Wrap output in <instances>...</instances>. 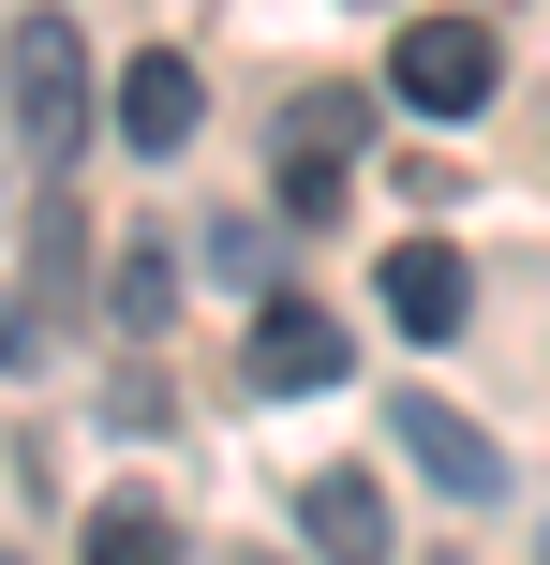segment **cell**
Here are the masks:
<instances>
[{"label": "cell", "instance_id": "cell-1", "mask_svg": "<svg viewBox=\"0 0 550 565\" xmlns=\"http://www.w3.org/2000/svg\"><path fill=\"white\" fill-rule=\"evenodd\" d=\"M0 89H15V149L60 179L89 149V45H75V15H15L0 30Z\"/></svg>", "mask_w": 550, "mask_h": 565}, {"label": "cell", "instance_id": "cell-6", "mask_svg": "<svg viewBox=\"0 0 550 565\" xmlns=\"http://www.w3.org/2000/svg\"><path fill=\"white\" fill-rule=\"evenodd\" d=\"M298 521H313V551H327V565H387V491L357 477V461L298 477Z\"/></svg>", "mask_w": 550, "mask_h": 565}, {"label": "cell", "instance_id": "cell-3", "mask_svg": "<svg viewBox=\"0 0 550 565\" xmlns=\"http://www.w3.org/2000/svg\"><path fill=\"white\" fill-rule=\"evenodd\" d=\"M387 431H402V461H417L432 491H462V507H492V491H506V447H492L476 417H446L432 387H402V402H387Z\"/></svg>", "mask_w": 550, "mask_h": 565}, {"label": "cell", "instance_id": "cell-5", "mask_svg": "<svg viewBox=\"0 0 550 565\" xmlns=\"http://www.w3.org/2000/svg\"><path fill=\"white\" fill-rule=\"evenodd\" d=\"M254 387H283V402L343 387V328H327L313 298H268V312H254Z\"/></svg>", "mask_w": 550, "mask_h": 565}, {"label": "cell", "instance_id": "cell-7", "mask_svg": "<svg viewBox=\"0 0 550 565\" xmlns=\"http://www.w3.org/2000/svg\"><path fill=\"white\" fill-rule=\"evenodd\" d=\"M119 149H194V60L179 45L119 60Z\"/></svg>", "mask_w": 550, "mask_h": 565}, {"label": "cell", "instance_id": "cell-10", "mask_svg": "<svg viewBox=\"0 0 550 565\" xmlns=\"http://www.w3.org/2000/svg\"><path fill=\"white\" fill-rule=\"evenodd\" d=\"M238 565H268V551H238Z\"/></svg>", "mask_w": 550, "mask_h": 565}, {"label": "cell", "instance_id": "cell-2", "mask_svg": "<svg viewBox=\"0 0 550 565\" xmlns=\"http://www.w3.org/2000/svg\"><path fill=\"white\" fill-rule=\"evenodd\" d=\"M492 75H506V60H492V30H476V15H402L387 89H402L417 119H476V105H492Z\"/></svg>", "mask_w": 550, "mask_h": 565}, {"label": "cell", "instance_id": "cell-9", "mask_svg": "<svg viewBox=\"0 0 550 565\" xmlns=\"http://www.w3.org/2000/svg\"><path fill=\"white\" fill-rule=\"evenodd\" d=\"M89 565H179L164 507H105V521H89Z\"/></svg>", "mask_w": 550, "mask_h": 565}, {"label": "cell", "instance_id": "cell-11", "mask_svg": "<svg viewBox=\"0 0 550 565\" xmlns=\"http://www.w3.org/2000/svg\"><path fill=\"white\" fill-rule=\"evenodd\" d=\"M536 565H550V551H536Z\"/></svg>", "mask_w": 550, "mask_h": 565}, {"label": "cell", "instance_id": "cell-4", "mask_svg": "<svg viewBox=\"0 0 550 565\" xmlns=\"http://www.w3.org/2000/svg\"><path fill=\"white\" fill-rule=\"evenodd\" d=\"M343 135H357L343 89H298V119H283V209H298V224L343 209Z\"/></svg>", "mask_w": 550, "mask_h": 565}, {"label": "cell", "instance_id": "cell-8", "mask_svg": "<svg viewBox=\"0 0 550 565\" xmlns=\"http://www.w3.org/2000/svg\"><path fill=\"white\" fill-rule=\"evenodd\" d=\"M462 298H476V282H462V254H446V238H402V254H387V312H402L417 342L462 328Z\"/></svg>", "mask_w": 550, "mask_h": 565}]
</instances>
